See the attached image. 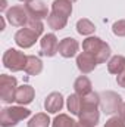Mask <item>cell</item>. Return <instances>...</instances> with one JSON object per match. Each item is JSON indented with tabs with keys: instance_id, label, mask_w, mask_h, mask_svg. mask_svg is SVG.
<instances>
[{
	"instance_id": "cell-18",
	"label": "cell",
	"mask_w": 125,
	"mask_h": 127,
	"mask_svg": "<svg viewBox=\"0 0 125 127\" xmlns=\"http://www.w3.org/2000/svg\"><path fill=\"white\" fill-rule=\"evenodd\" d=\"M125 69V58L122 55H116V56H112L107 62V71L110 74H121Z\"/></svg>"
},
{
	"instance_id": "cell-31",
	"label": "cell",
	"mask_w": 125,
	"mask_h": 127,
	"mask_svg": "<svg viewBox=\"0 0 125 127\" xmlns=\"http://www.w3.org/2000/svg\"><path fill=\"white\" fill-rule=\"evenodd\" d=\"M21 1H25V3H28V1H31V0H21Z\"/></svg>"
},
{
	"instance_id": "cell-23",
	"label": "cell",
	"mask_w": 125,
	"mask_h": 127,
	"mask_svg": "<svg viewBox=\"0 0 125 127\" xmlns=\"http://www.w3.org/2000/svg\"><path fill=\"white\" fill-rule=\"evenodd\" d=\"M75 121L69 117V115H66V114H59L55 120H53V123H52V127H75Z\"/></svg>"
},
{
	"instance_id": "cell-12",
	"label": "cell",
	"mask_w": 125,
	"mask_h": 127,
	"mask_svg": "<svg viewBox=\"0 0 125 127\" xmlns=\"http://www.w3.org/2000/svg\"><path fill=\"white\" fill-rule=\"evenodd\" d=\"M78 49H80V44L72 37H65L59 43V53L63 58H72V56H75L77 52H78Z\"/></svg>"
},
{
	"instance_id": "cell-15",
	"label": "cell",
	"mask_w": 125,
	"mask_h": 127,
	"mask_svg": "<svg viewBox=\"0 0 125 127\" xmlns=\"http://www.w3.org/2000/svg\"><path fill=\"white\" fill-rule=\"evenodd\" d=\"M52 12L68 19V16L72 13V3L69 0H55L52 4Z\"/></svg>"
},
{
	"instance_id": "cell-13",
	"label": "cell",
	"mask_w": 125,
	"mask_h": 127,
	"mask_svg": "<svg viewBox=\"0 0 125 127\" xmlns=\"http://www.w3.org/2000/svg\"><path fill=\"white\" fill-rule=\"evenodd\" d=\"M44 108L50 114H56L63 108V97L59 92H53L46 97L44 100Z\"/></svg>"
},
{
	"instance_id": "cell-24",
	"label": "cell",
	"mask_w": 125,
	"mask_h": 127,
	"mask_svg": "<svg viewBox=\"0 0 125 127\" xmlns=\"http://www.w3.org/2000/svg\"><path fill=\"white\" fill-rule=\"evenodd\" d=\"M25 27H27L28 30H31L32 32H35L38 37H40V35L43 34V31H44V25H43L41 19H35V18H30Z\"/></svg>"
},
{
	"instance_id": "cell-8",
	"label": "cell",
	"mask_w": 125,
	"mask_h": 127,
	"mask_svg": "<svg viewBox=\"0 0 125 127\" xmlns=\"http://www.w3.org/2000/svg\"><path fill=\"white\" fill-rule=\"evenodd\" d=\"M78 117H80L78 123L83 127H96L99 123L100 114H99L97 106H83Z\"/></svg>"
},
{
	"instance_id": "cell-22",
	"label": "cell",
	"mask_w": 125,
	"mask_h": 127,
	"mask_svg": "<svg viewBox=\"0 0 125 127\" xmlns=\"http://www.w3.org/2000/svg\"><path fill=\"white\" fill-rule=\"evenodd\" d=\"M50 126V118L44 112H38L28 121V127H49Z\"/></svg>"
},
{
	"instance_id": "cell-16",
	"label": "cell",
	"mask_w": 125,
	"mask_h": 127,
	"mask_svg": "<svg viewBox=\"0 0 125 127\" xmlns=\"http://www.w3.org/2000/svg\"><path fill=\"white\" fill-rule=\"evenodd\" d=\"M91 87H93V86H91V81H90V78L85 77V75L78 77V78L75 80V83H74L75 93L80 95V96H85V95H88L90 92H93Z\"/></svg>"
},
{
	"instance_id": "cell-6",
	"label": "cell",
	"mask_w": 125,
	"mask_h": 127,
	"mask_svg": "<svg viewBox=\"0 0 125 127\" xmlns=\"http://www.w3.org/2000/svg\"><path fill=\"white\" fill-rule=\"evenodd\" d=\"M4 18L13 27H24V25H27V22L30 19V15H28L25 6H19L18 4V6L9 7L7 12H6V15H4Z\"/></svg>"
},
{
	"instance_id": "cell-5",
	"label": "cell",
	"mask_w": 125,
	"mask_h": 127,
	"mask_svg": "<svg viewBox=\"0 0 125 127\" xmlns=\"http://www.w3.org/2000/svg\"><path fill=\"white\" fill-rule=\"evenodd\" d=\"M100 106L104 114H115L121 111L122 106V97L115 92H103L100 93Z\"/></svg>"
},
{
	"instance_id": "cell-4",
	"label": "cell",
	"mask_w": 125,
	"mask_h": 127,
	"mask_svg": "<svg viewBox=\"0 0 125 127\" xmlns=\"http://www.w3.org/2000/svg\"><path fill=\"white\" fill-rule=\"evenodd\" d=\"M16 78L12 75L1 74L0 75V99L4 103H12L15 102V95H16Z\"/></svg>"
},
{
	"instance_id": "cell-21",
	"label": "cell",
	"mask_w": 125,
	"mask_h": 127,
	"mask_svg": "<svg viewBox=\"0 0 125 127\" xmlns=\"http://www.w3.org/2000/svg\"><path fill=\"white\" fill-rule=\"evenodd\" d=\"M77 31L80 32L81 35H90V34H93L96 31V27H94V24L90 19L83 18V19H80L77 22Z\"/></svg>"
},
{
	"instance_id": "cell-25",
	"label": "cell",
	"mask_w": 125,
	"mask_h": 127,
	"mask_svg": "<svg viewBox=\"0 0 125 127\" xmlns=\"http://www.w3.org/2000/svg\"><path fill=\"white\" fill-rule=\"evenodd\" d=\"M112 31L118 37H125V19H119L112 25Z\"/></svg>"
},
{
	"instance_id": "cell-1",
	"label": "cell",
	"mask_w": 125,
	"mask_h": 127,
	"mask_svg": "<svg viewBox=\"0 0 125 127\" xmlns=\"http://www.w3.org/2000/svg\"><path fill=\"white\" fill-rule=\"evenodd\" d=\"M83 49L84 52L93 55L97 64L106 62L110 56V47L106 41H103L99 37H88L83 41Z\"/></svg>"
},
{
	"instance_id": "cell-14",
	"label": "cell",
	"mask_w": 125,
	"mask_h": 127,
	"mask_svg": "<svg viewBox=\"0 0 125 127\" xmlns=\"http://www.w3.org/2000/svg\"><path fill=\"white\" fill-rule=\"evenodd\" d=\"M34 89L28 84H22L16 89V95H15V102L19 103V105H28L31 103L32 99H34Z\"/></svg>"
},
{
	"instance_id": "cell-11",
	"label": "cell",
	"mask_w": 125,
	"mask_h": 127,
	"mask_svg": "<svg viewBox=\"0 0 125 127\" xmlns=\"http://www.w3.org/2000/svg\"><path fill=\"white\" fill-rule=\"evenodd\" d=\"M97 65L99 64L94 59V56L87 53V52H83V53H80L77 56V66L83 74H90L91 71H94V68Z\"/></svg>"
},
{
	"instance_id": "cell-7",
	"label": "cell",
	"mask_w": 125,
	"mask_h": 127,
	"mask_svg": "<svg viewBox=\"0 0 125 127\" xmlns=\"http://www.w3.org/2000/svg\"><path fill=\"white\" fill-rule=\"evenodd\" d=\"M59 52V40L53 32L44 34L40 40V53L43 56L52 58Z\"/></svg>"
},
{
	"instance_id": "cell-3",
	"label": "cell",
	"mask_w": 125,
	"mask_h": 127,
	"mask_svg": "<svg viewBox=\"0 0 125 127\" xmlns=\"http://www.w3.org/2000/svg\"><path fill=\"white\" fill-rule=\"evenodd\" d=\"M27 59L28 56L21 52V50H16V49H7L3 55V65L10 69L12 72H18V71H22L25 69V65H27Z\"/></svg>"
},
{
	"instance_id": "cell-32",
	"label": "cell",
	"mask_w": 125,
	"mask_h": 127,
	"mask_svg": "<svg viewBox=\"0 0 125 127\" xmlns=\"http://www.w3.org/2000/svg\"><path fill=\"white\" fill-rule=\"evenodd\" d=\"M69 1H71V3H74V1H77V0H69Z\"/></svg>"
},
{
	"instance_id": "cell-26",
	"label": "cell",
	"mask_w": 125,
	"mask_h": 127,
	"mask_svg": "<svg viewBox=\"0 0 125 127\" xmlns=\"http://www.w3.org/2000/svg\"><path fill=\"white\" fill-rule=\"evenodd\" d=\"M104 127H125V121L119 117V115H115V117H110V118L106 121Z\"/></svg>"
},
{
	"instance_id": "cell-2",
	"label": "cell",
	"mask_w": 125,
	"mask_h": 127,
	"mask_svg": "<svg viewBox=\"0 0 125 127\" xmlns=\"http://www.w3.org/2000/svg\"><path fill=\"white\" fill-rule=\"evenodd\" d=\"M31 115V111L24 108V105L19 106H6L0 112V126L1 127H13L19 121L28 118Z\"/></svg>"
},
{
	"instance_id": "cell-30",
	"label": "cell",
	"mask_w": 125,
	"mask_h": 127,
	"mask_svg": "<svg viewBox=\"0 0 125 127\" xmlns=\"http://www.w3.org/2000/svg\"><path fill=\"white\" fill-rule=\"evenodd\" d=\"M75 127H83V126H81L80 123H77V124H75Z\"/></svg>"
},
{
	"instance_id": "cell-29",
	"label": "cell",
	"mask_w": 125,
	"mask_h": 127,
	"mask_svg": "<svg viewBox=\"0 0 125 127\" xmlns=\"http://www.w3.org/2000/svg\"><path fill=\"white\" fill-rule=\"evenodd\" d=\"M6 9V0H1V4H0V10H4Z\"/></svg>"
},
{
	"instance_id": "cell-27",
	"label": "cell",
	"mask_w": 125,
	"mask_h": 127,
	"mask_svg": "<svg viewBox=\"0 0 125 127\" xmlns=\"http://www.w3.org/2000/svg\"><path fill=\"white\" fill-rule=\"evenodd\" d=\"M116 83H118L119 87H124L125 89V69L121 72V74H118V77H116Z\"/></svg>"
},
{
	"instance_id": "cell-28",
	"label": "cell",
	"mask_w": 125,
	"mask_h": 127,
	"mask_svg": "<svg viewBox=\"0 0 125 127\" xmlns=\"http://www.w3.org/2000/svg\"><path fill=\"white\" fill-rule=\"evenodd\" d=\"M119 117L122 118L125 121V103H122V106H121V111H119Z\"/></svg>"
},
{
	"instance_id": "cell-17",
	"label": "cell",
	"mask_w": 125,
	"mask_h": 127,
	"mask_svg": "<svg viewBox=\"0 0 125 127\" xmlns=\"http://www.w3.org/2000/svg\"><path fill=\"white\" fill-rule=\"evenodd\" d=\"M28 75H38L41 71H43V62L40 58L30 55L28 59H27V65H25V69H24Z\"/></svg>"
},
{
	"instance_id": "cell-10",
	"label": "cell",
	"mask_w": 125,
	"mask_h": 127,
	"mask_svg": "<svg viewBox=\"0 0 125 127\" xmlns=\"http://www.w3.org/2000/svg\"><path fill=\"white\" fill-rule=\"evenodd\" d=\"M25 9L30 15V18H35V19H43L49 16V10L47 6L44 4L43 0H31L25 4Z\"/></svg>"
},
{
	"instance_id": "cell-9",
	"label": "cell",
	"mask_w": 125,
	"mask_h": 127,
	"mask_svg": "<svg viewBox=\"0 0 125 127\" xmlns=\"http://www.w3.org/2000/svg\"><path fill=\"white\" fill-rule=\"evenodd\" d=\"M37 40H38V35H37L35 32H32L31 30H28L27 27L18 30L16 34H15V43H16L19 47H22V49L31 47Z\"/></svg>"
},
{
	"instance_id": "cell-20",
	"label": "cell",
	"mask_w": 125,
	"mask_h": 127,
	"mask_svg": "<svg viewBox=\"0 0 125 127\" xmlns=\"http://www.w3.org/2000/svg\"><path fill=\"white\" fill-rule=\"evenodd\" d=\"M47 24H49V27L52 28V30H55V31H59V30H63L65 27H66V24H68V19L66 18H63V16H59V15H56V13H49V16H47Z\"/></svg>"
},
{
	"instance_id": "cell-19",
	"label": "cell",
	"mask_w": 125,
	"mask_h": 127,
	"mask_svg": "<svg viewBox=\"0 0 125 127\" xmlns=\"http://www.w3.org/2000/svg\"><path fill=\"white\" fill-rule=\"evenodd\" d=\"M66 105H68V109L71 111V114L80 115V112H81V109H83V96L77 95V93L69 95L68 96Z\"/></svg>"
}]
</instances>
